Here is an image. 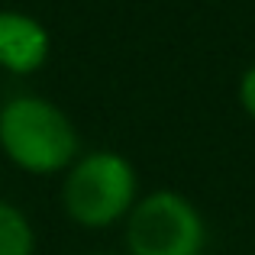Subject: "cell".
<instances>
[{"label": "cell", "mask_w": 255, "mask_h": 255, "mask_svg": "<svg viewBox=\"0 0 255 255\" xmlns=\"http://www.w3.org/2000/svg\"><path fill=\"white\" fill-rule=\"evenodd\" d=\"M0 149L16 168L52 174L75 165L78 132L55 104L23 94L0 107Z\"/></svg>", "instance_id": "obj_1"}, {"label": "cell", "mask_w": 255, "mask_h": 255, "mask_svg": "<svg viewBox=\"0 0 255 255\" xmlns=\"http://www.w3.org/2000/svg\"><path fill=\"white\" fill-rule=\"evenodd\" d=\"M136 168L120 152H91L71 165L65 181V210L81 226H110L132 210L136 204Z\"/></svg>", "instance_id": "obj_2"}, {"label": "cell", "mask_w": 255, "mask_h": 255, "mask_svg": "<svg viewBox=\"0 0 255 255\" xmlns=\"http://www.w3.org/2000/svg\"><path fill=\"white\" fill-rule=\"evenodd\" d=\"M129 255H204L207 226L200 210L178 191H152L126 213Z\"/></svg>", "instance_id": "obj_3"}, {"label": "cell", "mask_w": 255, "mask_h": 255, "mask_svg": "<svg viewBox=\"0 0 255 255\" xmlns=\"http://www.w3.org/2000/svg\"><path fill=\"white\" fill-rule=\"evenodd\" d=\"M49 32L29 13L0 10V68L29 75L49 58Z\"/></svg>", "instance_id": "obj_4"}, {"label": "cell", "mask_w": 255, "mask_h": 255, "mask_svg": "<svg viewBox=\"0 0 255 255\" xmlns=\"http://www.w3.org/2000/svg\"><path fill=\"white\" fill-rule=\"evenodd\" d=\"M36 236L23 210L0 200V255H32Z\"/></svg>", "instance_id": "obj_5"}, {"label": "cell", "mask_w": 255, "mask_h": 255, "mask_svg": "<svg viewBox=\"0 0 255 255\" xmlns=\"http://www.w3.org/2000/svg\"><path fill=\"white\" fill-rule=\"evenodd\" d=\"M239 107L246 110V117L255 120V65L246 68L239 78Z\"/></svg>", "instance_id": "obj_6"}, {"label": "cell", "mask_w": 255, "mask_h": 255, "mask_svg": "<svg viewBox=\"0 0 255 255\" xmlns=\"http://www.w3.org/2000/svg\"><path fill=\"white\" fill-rule=\"evenodd\" d=\"M97 255H107V252H97Z\"/></svg>", "instance_id": "obj_7"}]
</instances>
